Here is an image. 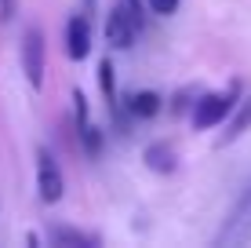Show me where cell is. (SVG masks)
Returning <instances> with one entry per match:
<instances>
[{
	"instance_id": "cell-3",
	"label": "cell",
	"mask_w": 251,
	"mask_h": 248,
	"mask_svg": "<svg viewBox=\"0 0 251 248\" xmlns=\"http://www.w3.org/2000/svg\"><path fill=\"white\" fill-rule=\"evenodd\" d=\"M44 33L37 29V26H29V29L22 33V73L25 81H29V88H40L44 84Z\"/></svg>"
},
{
	"instance_id": "cell-1",
	"label": "cell",
	"mask_w": 251,
	"mask_h": 248,
	"mask_svg": "<svg viewBox=\"0 0 251 248\" xmlns=\"http://www.w3.org/2000/svg\"><path fill=\"white\" fill-rule=\"evenodd\" d=\"M237 84H229L226 91H211V95L197 99L193 106V128L197 132H207V128H219L226 117L233 113V106H237Z\"/></svg>"
},
{
	"instance_id": "cell-4",
	"label": "cell",
	"mask_w": 251,
	"mask_h": 248,
	"mask_svg": "<svg viewBox=\"0 0 251 248\" xmlns=\"http://www.w3.org/2000/svg\"><path fill=\"white\" fill-rule=\"evenodd\" d=\"M135 37H138V19L131 15V7L127 4H117V7H109V15H106V40H109V48H131L135 44Z\"/></svg>"
},
{
	"instance_id": "cell-8",
	"label": "cell",
	"mask_w": 251,
	"mask_h": 248,
	"mask_svg": "<svg viewBox=\"0 0 251 248\" xmlns=\"http://www.w3.org/2000/svg\"><path fill=\"white\" fill-rule=\"evenodd\" d=\"M237 113H233V121L226 124V135H222L219 142H233V139H240V135L251 128V99H244V102H237Z\"/></svg>"
},
{
	"instance_id": "cell-14",
	"label": "cell",
	"mask_w": 251,
	"mask_h": 248,
	"mask_svg": "<svg viewBox=\"0 0 251 248\" xmlns=\"http://www.w3.org/2000/svg\"><path fill=\"white\" fill-rule=\"evenodd\" d=\"M84 4H88V7H95V0H84Z\"/></svg>"
},
{
	"instance_id": "cell-6",
	"label": "cell",
	"mask_w": 251,
	"mask_h": 248,
	"mask_svg": "<svg viewBox=\"0 0 251 248\" xmlns=\"http://www.w3.org/2000/svg\"><path fill=\"white\" fill-rule=\"evenodd\" d=\"M66 51L73 62H80V58L91 55V22L88 15H73L66 26Z\"/></svg>"
},
{
	"instance_id": "cell-11",
	"label": "cell",
	"mask_w": 251,
	"mask_h": 248,
	"mask_svg": "<svg viewBox=\"0 0 251 248\" xmlns=\"http://www.w3.org/2000/svg\"><path fill=\"white\" fill-rule=\"evenodd\" d=\"M51 241H58V245H76V248H84V245H95V237L80 234V230H66V226H55V230H51Z\"/></svg>"
},
{
	"instance_id": "cell-5",
	"label": "cell",
	"mask_w": 251,
	"mask_h": 248,
	"mask_svg": "<svg viewBox=\"0 0 251 248\" xmlns=\"http://www.w3.org/2000/svg\"><path fill=\"white\" fill-rule=\"evenodd\" d=\"M37 190H40V201L44 204H58L62 201V172H58L55 157H51L48 150H37Z\"/></svg>"
},
{
	"instance_id": "cell-12",
	"label": "cell",
	"mask_w": 251,
	"mask_h": 248,
	"mask_svg": "<svg viewBox=\"0 0 251 248\" xmlns=\"http://www.w3.org/2000/svg\"><path fill=\"white\" fill-rule=\"evenodd\" d=\"M178 4H182V0H146V7H150L153 15H175Z\"/></svg>"
},
{
	"instance_id": "cell-13",
	"label": "cell",
	"mask_w": 251,
	"mask_h": 248,
	"mask_svg": "<svg viewBox=\"0 0 251 248\" xmlns=\"http://www.w3.org/2000/svg\"><path fill=\"white\" fill-rule=\"evenodd\" d=\"M15 15V0H0V19H11Z\"/></svg>"
},
{
	"instance_id": "cell-10",
	"label": "cell",
	"mask_w": 251,
	"mask_h": 248,
	"mask_svg": "<svg viewBox=\"0 0 251 248\" xmlns=\"http://www.w3.org/2000/svg\"><path fill=\"white\" fill-rule=\"evenodd\" d=\"M99 81H102V95H106V106L117 113V81H113V62L102 58L99 62Z\"/></svg>"
},
{
	"instance_id": "cell-2",
	"label": "cell",
	"mask_w": 251,
	"mask_h": 248,
	"mask_svg": "<svg viewBox=\"0 0 251 248\" xmlns=\"http://www.w3.org/2000/svg\"><path fill=\"white\" fill-rule=\"evenodd\" d=\"M251 237V186L237 197V204L229 208V216L222 219V230L215 234V245L229 248V245H244Z\"/></svg>"
},
{
	"instance_id": "cell-9",
	"label": "cell",
	"mask_w": 251,
	"mask_h": 248,
	"mask_svg": "<svg viewBox=\"0 0 251 248\" xmlns=\"http://www.w3.org/2000/svg\"><path fill=\"white\" fill-rule=\"evenodd\" d=\"M127 110H131V117H142V121L146 117H157L160 113V95L157 91H135Z\"/></svg>"
},
{
	"instance_id": "cell-7",
	"label": "cell",
	"mask_w": 251,
	"mask_h": 248,
	"mask_svg": "<svg viewBox=\"0 0 251 248\" xmlns=\"http://www.w3.org/2000/svg\"><path fill=\"white\" fill-rule=\"evenodd\" d=\"M146 165L153 172H175V150L168 142H153V146H146Z\"/></svg>"
}]
</instances>
